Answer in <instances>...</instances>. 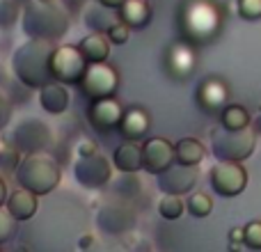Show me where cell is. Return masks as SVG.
<instances>
[{
    "label": "cell",
    "mask_w": 261,
    "mask_h": 252,
    "mask_svg": "<svg viewBox=\"0 0 261 252\" xmlns=\"http://www.w3.org/2000/svg\"><path fill=\"white\" fill-rule=\"evenodd\" d=\"M181 39L193 46H206L222 30V9L213 0H184L176 12Z\"/></svg>",
    "instance_id": "1"
},
{
    "label": "cell",
    "mask_w": 261,
    "mask_h": 252,
    "mask_svg": "<svg viewBox=\"0 0 261 252\" xmlns=\"http://www.w3.org/2000/svg\"><path fill=\"white\" fill-rule=\"evenodd\" d=\"M55 41L46 39H28L14 51L12 55V71L21 85L30 90H41V87L55 83L53 71H50V58L55 53Z\"/></svg>",
    "instance_id": "2"
},
{
    "label": "cell",
    "mask_w": 261,
    "mask_h": 252,
    "mask_svg": "<svg viewBox=\"0 0 261 252\" xmlns=\"http://www.w3.org/2000/svg\"><path fill=\"white\" fill-rule=\"evenodd\" d=\"M21 26L30 39L58 41L69 30V14L55 3H32L23 5Z\"/></svg>",
    "instance_id": "3"
},
{
    "label": "cell",
    "mask_w": 261,
    "mask_h": 252,
    "mask_svg": "<svg viewBox=\"0 0 261 252\" xmlns=\"http://www.w3.org/2000/svg\"><path fill=\"white\" fill-rule=\"evenodd\" d=\"M18 188H25L30 193H35L37 197L53 193L60 186L62 172H60L58 163L46 154H35V156H25L21 161V165L14 172Z\"/></svg>",
    "instance_id": "4"
},
{
    "label": "cell",
    "mask_w": 261,
    "mask_h": 252,
    "mask_svg": "<svg viewBox=\"0 0 261 252\" xmlns=\"http://www.w3.org/2000/svg\"><path fill=\"white\" fill-rule=\"evenodd\" d=\"M211 154L220 163H243L257 149V138L252 126L243 131H229L225 126H216L211 131Z\"/></svg>",
    "instance_id": "5"
},
{
    "label": "cell",
    "mask_w": 261,
    "mask_h": 252,
    "mask_svg": "<svg viewBox=\"0 0 261 252\" xmlns=\"http://www.w3.org/2000/svg\"><path fill=\"white\" fill-rule=\"evenodd\" d=\"M55 142V133L44 119L39 117H23L12 131V144L23 156L44 154Z\"/></svg>",
    "instance_id": "6"
},
{
    "label": "cell",
    "mask_w": 261,
    "mask_h": 252,
    "mask_svg": "<svg viewBox=\"0 0 261 252\" xmlns=\"http://www.w3.org/2000/svg\"><path fill=\"white\" fill-rule=\"evenodd\" d=\"M87 67H90V62L85 60L78 46H58L53 58H50L53 78L62 85H81L87 73Z\"/></svg>",
    "instance_id": "7"
},
{
    "label": "cell",
    "mask_w": 261,
    "mask_h": 252,
    "mask_svg": "<svg viewBox=\"0 0 261 252\" xmlns=\"http://www.w3.org/2000/svg\"><path fill=\"white\" fill-rule=\"evenodd\" d=\"M78 87H81L83 96L90 99V104L101 99H113L119 90V73L108 62L90 64L85 78H83V83Z\"/></svg>",
    "instance_id": "8"
},
{
    "label": "cell",
    "mask_w": 261,
    "mask_h": 252,
    "mask_svg": "<svg viewBox=\"0 0 261 252\" xmlns=\"http://www.w3.org/2000/svg\"><path fill=\"white\" fill-rule=\"evenodd\" d=\"M208 184H211L213 193L220 195V197H236L248 186V172L241 163L218 161L208 172Z\"/></svg>",
    "instance_id": "9"
},
{
    "label": "cell",
    "mask_w": 261,
    "mask_h": 252,
    "mask_svg": "<svg viewBox=\"0 0 261 252\" xmlns=\"http://www.w3.org/2000/svg\"><path fill=\"white\" fill-rule=\"evenodd\" d=\"M73 177L83 188L99 190L108 186L110 177H113V163L99 152L92 156H81L73 165Z\"/></svg>",
    "instance_id": "10"
},
{
    "label": "cell",
    "mask_w": 261,
    "mask_h": 252,
    "mask_svg": "<svg viewBox=\"0 0 261 252\" xmlns=\"http://www.w3.org/2000/svg\"><path fill=\"white\" fill-rule=\"evenodd\" d=\"M195 101H197V108L202 110V113L218 115V117H220L222 110L229 106V85L218 76L204 78V81L197 85Z\"/></svg>",
    "instance_id": "11"
},
{
    "label": "cell",
    "mask_w": 261,
    "mask_h": 252,
    "mask_svg": "<svg viewBox=\"0 0 261 252\" xmlns=\"http://www.w3.org/2000/svg\"><path fill=\"white\" fill-rule=\"evenodd\" d=\"M124 106L117 99H101V101H92L90 108H87V122L96 131V133H110V131L117 129L124 119Z\"/></svg>",
    "instance_id": "12"
},
{
    "label": "cell",
    "mask_w": 261,
    "mask_h": 252,
    "mask_svg": "<svg viewBox=\"0 0 261 252\" xmlns=\"http://www.w3.org/2000/svg\"><path fill=\"white\" fill-rule=\"evenodd\" d=\"M199 177V167H190V165H181V163H174L172 167H167L165 172L156 177L158 190L163 195H186L195 188Z\"/></svg>",
    "instance_id": "13"
},
{
    "label": "cell",
    "mask_w": 261,
    "mask_h": 252,
    "mask_svg": "<svg viewBox=\"0 0 261 252\" xmlns=\"http://www.w3.org/2000/svg\"><path fill=\"white\" fill-rule=\"evenodd\" d=\"M142 154H144V172L158 177L161 172H165L167 167H172L176 163V152L174 144L167 138H149L142 144Z\"/></svg>",
    "instance_id": "14"
},
{
    "label": "cell",
    "mask_w": 261,
    "mask_h": 252,
    "mask_svg": "<svg viewBox=\"0 0 261 252\" xmlns=\"http://www.w3.org/2000/svg\"><path fill=\"white\" fill-rule=\"evenodd\" d=\"M197 67V53H195V46L188 41H174V44L167 48L165 53V69L172 78L176 81H186L190 78V73Z\"/></svg>",
    "instance_id": "15"
},
{
    "label": "cell",
    "mask_w": 261,
    "mask_h": 252,
    "mask_svg": "<svg viewBox=\"0 0 261 252\" xmlns=\"http://www.w3.org/2000/svg\"><path fill=\"white\" fill-rule=\"evenodd\" d=\"M99 227L106 232V234H124V232L133 230L135 225V211L128 207V204L122 202H113L101 207L99 218H96Z\"/></svg>",
    "instance_id": "16"
},
{
    "label": "cell",
    "mask_w": 261,
    "mask_h": 252,
    "mask_svg": "<svg viewBox=\"0 0 261 252\" xmlns=\"http://www.w3.org/2000/svg\"><path fill=\"white\" fill-rule=\"evenodd\" d=\"M151 129V119H149V113L142 108V106H130L124 113V119L119 124V133L128 140V142H135V140H142L144 135Z\"/></svg>",
    "instance_id": "17"
},
{
    "label": "cell",
    "mask_w": 261,
    "mask_h": 252,
    "mask_svg": "<svg viewBox=\"0 0 261 252\" xmlns=\"http://www.w3.org/2000/svg\"><path fill=\"white\" fill-rule=\"evenodd\" d=\"M85 26L92 32H101V35H108V30L119 21V14H113V9H108L106 5H101L99 0H90L85 7Z\"/></svg>",
    "instance_id": "18"
},
{
    "label": "cell",
    "mask_w": 261,
    "mask_h": 252,
    "mask_svg": "<svg viewBox=\"0 0 261 252\" xmlns=\"http://www.w3.org/2000/svg\"><path fill=\"white\" fill-rule=\"evenodd\" d=\"M113 165L119 172H124V174H135L138 170H142L144 167L142 144H135V142L119 144L113 154Z\"/></svg>",
    "instance_id": "19"
},
{
    "label": "cell",
    "mask_w": 261,
    "mask_h": 252,
    "mask_svg": "<svg viewBox=\"0 0 261 252\" xmlns=\"http://www.w3.org/2000/svg\"><path fill=\"white\" fill-rule=\"evenodd\" d=\"M69 101H71V96H69L67 85H62V83H58V81L39 90L41 108L50 115H62L64 110L69 108Z\"/></svg>",
    "instance_id": "20"
},
{
    "label": "cell",
    "mask_w": 261,
    "mask_h": 252,
    "mask_svg": "<svg viewBox=\"0 0 261 252\" xmlns=\"http://www.w3.org/2000/svg\"><path fill=\"white\" fill-rule=\"evenodd\" d=\"M5 209H7L18 222L30 220V218L37 213V195L30 193V190H25V188H16L9 193Z\"/></svg>",
    "instance_id": "21"
},
{
    "label": "cell",
    "mask_w": 261,
    "mask_h": 252,
    "mask_svg": "<svg viewBox=\"0 0 261 252\" xmlns=\"http://www.w3.org/2000/svg\"><path fill=\"white\" fill-rule=\"evenodd\" d=\"M110 39L106 35H101V32H92V35L83 37L81 41H78V48H81V53L85 55V60L90 64H99V62H108L110 58Z\"/></svg>",
    "instance_id": "22"
},
{
    "label": "cell",
    "mask_w": 261,
    "mask_h": 252,
    "mask_svg": "<svg viewBox=\"0 0 261 252\" xmlns=\"http://www.w3.org/2000/svg\"><path fill=\"white\" fill-rule=\"evenodd\" d=\"M119 21H124L130 30L135 28H144L151 21V7L147 0H126L122 9H119Z\"/></svg>",
    "instance_id": "23"
},
{
    "label": "cell",
    "mask_w": 261,
    "mask_h": 252,
    "mask_svg": "<svg viewBox=\"0 0 261 252\" xmlns=\"http://www.w3.org/2000/svg\"><path fill=\"white\" fill-rule=\"evenodd\" d=\"M174 152H176V163L190 167H199V163L206 156V147L197 138H181L174 144Z\"/></svg>",
    "instance_id": "24"
},
{
    "label": "cell",
    "mask_w": 261,
    "mask_h": 252,
    "mask_svg": "<svg viewBox=\"0 0 261 252\" xmlns=\"http://www.w3.org/2000/svg\"><path fill=\"white\" fill-rule=\"evenodd\" d=\"M220 126L229 131H243L248 126H252V117H250L248 108L241 104H229L220 115Z\"/></svg>",
    "instance_id": "25"
},
{
    "label": "cell",
    "mask_w": 261,
    "mask_h": 252,
    "mask_svg": "<svg viewBox=\"0 0 261 252\" xmlns=\"http://www.w3.org/2000/svg\"><path fill=\"white\" fill-rule=\"evenodd\" d=\"M186 211V202L179 195H163L161 202H158V213L165 220H179Z\"/></svg>",
    "instance_id": "26"
},
{
    "label": "cell",
    "mask_w": 261,
    "mask_h": 252,
    "mask_svg": "<svg viewBox=\"0 0 261 252\" xmlns=\"http://www.w3.org/2000/svg\"><path fill=\"white\" fill-rule=\"evenodd\" d=\"M186 211L193 218H206L213 211V199L206 193H193L186 199Z\"/></svg>",
    "instance_id": "27"
},
{
    "label": "cell",
    "mask_w": 261,
    "mask_h": 252,
    "mask_svg": "<svg viewBox=\"0 0 261 252\" xmlns=\"http://www.w3.org/2000/svg\"><path fill=\"white\" fill-rule=\"evenodd\" d=\"M23 16V5L18 0H0V28L9 30Z\"/></svg>",
    "instance_id": "28"
},
{
    "label": "cell",
    "mask_w": 261,
    "mask_h": 252,
    "mask_svg": "<svg viewBox=\"0 0 261 252\" xmlns=\"http://www.w3.org/2000/svg\"><path fill=\"white\" fill-rule=\"evenodd\" d=\"M16 218L12 216V213L7 211V209H0V245L9 243V241L14 239V234H16Z\"/></svg>",
    "instance_id": "29"
},
{
    "label": "cell",
    "mask_w": 261,
    "mask_h": 252,
    "mask_svg": "<svg viewBox=\"0 0 261 252\" xmlns=\"http://www.w3.org/2000/svg\"><path fill=\"white\" fill-rule=\"evenodd\" d=\"M236 12L243 21H259L261 18V0H236Z\"/></svg>",
    "instance_id": "30"
},
{
    "label": "cell",
    "mask_w": 261,
    "mask_h": 252,
    "mask_svg": "<svg viewBox=\"0 0 261 252\" xmlns=\"http://www.w3.org/2000/svg\"><path fill=\"white\" fill-rule=\"evenodd\" d=\"M245 248L261 250V220H252L245 225Z\"/></svg>",
    "instance_id": "31"
},
{
    "label": "cell",
    "mask_w": 261,
    "mask_h": 252,
    "mask_svg": "<svg viewBox=\"0 0 261 252\" xmlns=\"http://www.w3.org/2000/svg\"><path fill=\"white\" fill-rule=\"evenodd\" d=\"M18 156H21V152H18L14 144H9V147H5L3 152H0V165H3L5 170L16 172V167L21 165V161H23V158H18Z\"/></svg>",
    "instance_id": "32"
},
{
    "label": "cell",
    "mask_w": 261,
    "mask_h": 252,
    "mask_svg": "<svg viewBox=\"0 0 261 252\" xmlns=\"http://www.w3.org/2000/svg\"><path fill=\"white\" fill-rule=\"evenodd\" d=\"M110 39V44H117V46H124L128 41V37H130V28L126 26L124 21H117L113 28L108 30V35H106Z\"/></svg>",
    "instance_id": "33"
},
{
    "label": "cell",
    "mask_w": 261,
    "mask_h": 252,
    "mask_svg": "<svg viewBox=\"0 0 261 252\" xmlns=\"http://www.w3.org/2000/svg\"><path fill=\"white\" fill-rule=\"evenodd\" d=\"M9 119H12V104L5 94H0V131L9 124Z\"/></svg>",
    "instance_id": "34"
},
{
    "label": "cell",
    "mask_w": 261,
    "mask_h": 252,
    "mask_svg": "<svg viewBox=\"0 0 261 252\" xmlns=\"http://www.w3.org/2000/svg\"><path fill=\"white\" fill-rule=\"evenodd\" d=\"M92 154H96V142L94 140H83V142L78 144V158L81 156H92Z\"/></svg>",
    "instance_id": "35"
},
{
    "label": "cell",
    "mask_w": 261,
    "mask_h": 252,
    "mask_svg": "<svg viewBox=\"0 0 261 252\" xmlns=\"http://www.w3.org/2000/svg\"><path fill=\"white\" fill-rule=\"evenodd\" d=\"M243 241H245V227H231L229 230V243H243Z\"/></svg>",
    "instance_id": "36"
},
{
    "label": "cell",
    "mask_w": 261,
    "mask_h": 252,
    "mask_svg": "<svg viewBox=\"0 0 261 252\" xmlns=\"http://www.w3.org/2000/svg\"><path fill=\"white\" fill-rule=\"evenodd\" d=\"M101 5H106L108 9H113V12H119V9L126 5V0H99Z\"/></svg>",
    "instance_id": "37"
},
{
    "label": "cell",
    "mask_w": 261,
    "mask_h": 252,
    "mask_svg": "<svg viewBox=\"0 0 261 252\" xmlns=\"http://www.w3.org/2000/svg\"><path fill=\"white\" fill-rule=\"evenodd\" d=\"M7 197H9V193H7V186H5V181H3V177H0V209L7 204Z\"/></svg>",
    "instance_id": "38"
},
{
    "label": "cell",
    "mask_w": 261,
    "mask_h": 252,
    "mask_svg": "<svg viewBox=\"0 0 261 252\" xmlns=\"http://www.w3.org/2000/svg\"><path fill=\"white\" fill-rule=\"evenodd\" d=\"M92 243H94V236H92V234H85V236L81 239V243H78V248H81V250H87Z\"/></svg>",
    "instance_id": "39"
},
{
    "label": "cell",
    "mask_w": 261,
    "mask_h": 252,
    "mask_svg": "<svg viewBox=\"0 0 261 252\" xmlns=\"http://www.w3.org/2000/svg\"><path fill=\"white\" fill-rule=\"evenodd\" d=\"M252 129H254V133H257V135H261V113L252 119Z\"/></svg>",
    "instance_id": "40"
},
{
    "label": "cell",
    "mask_w": 261,
    "mask_h": 252,
    "mask_svg": "<svg viewBox=\"0 0 261 252\" xmlns=\"http://www.w3.org/2000/svg\"><path fill=\"white\" fill-rule=\"evenodd\" d=\"M229 252H243V243H229Z\"/></svg>",
    "instance_id": "41"
},
{
    "label": "cell",
    "mask_w": 261,
    "mask_h": 252,
    "mask_svg": "<svg viewBox=\"0 0 261 252\" xmlns=\"http://www.w3.org/2000/svg\"><path fill=\"white\" fill-rule=\"evenodd\" d=\"M37 3H53V0H37Z\"/></svg>",
    "instance_id": "42"
},
{
    "label": "cell",
    "mask_w": 261,
    "mask_h": 252,
    "mask_svg": "<svg viewBox=\"0 0 261 252\" xmlns=\"http://www.w3.org/2000/svg\"><path fill=\"white\" fill-rule=\"evenodd\" d=\"M16 252H25V250H23V248H18V250H16Z\"/></svg>",
    "instance_id": "43"
},
{
    "label": "cell",
    "mask_w": 261,
    "mask_h": 252,
    "mask_svg": "<svg viewBox=\"0 0 261 252\" xmlns=\"http://www.w3.org/2000/svg\"><path fill=\"white\" fill-rule=\"evenodd\" d=\"M259 113H261V106H259Z\"/></svg>",
    "instance_id": "44"
}]
</instances>
